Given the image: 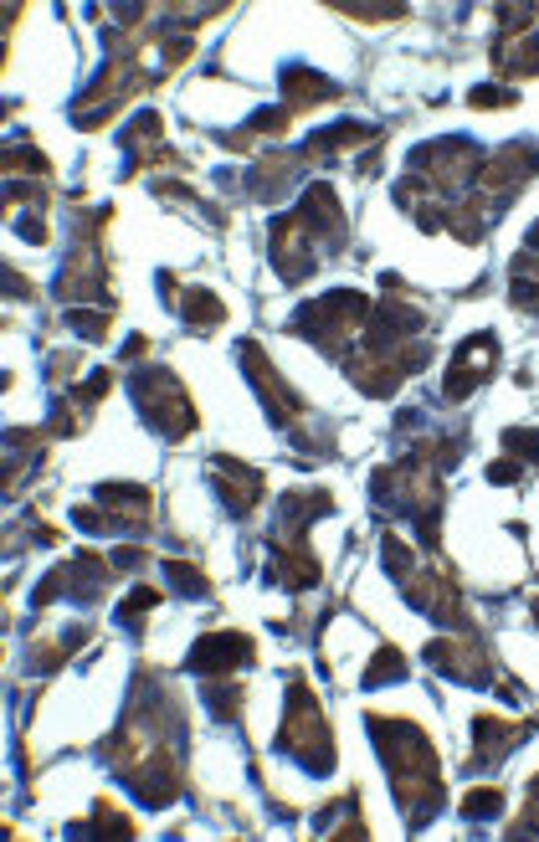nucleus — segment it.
<instances>
[{"instance_id": "f257e3e1", "label": "nucleus", "mask_w": 539, "mask_h": 842, "mask_svg": "<svg viewBox=\"0 0 539 842\" xmlns=\"http://www.w3.org/2000/svg\"><path fill=\"white\" fill-rule=\"evenodd\" d=\"M371 740L380 745V760L390 771V786L401 796L406 822H417V796H422L426 817L442 807V781H437V756L417 725L406 720H371Z\"/></svg>"}, {"instance_id": "f03ea898", "label": "nucleus", "mask_w": 539, "mask_h": 842, "mask_svg": "<svg viewBox=\"0 0 539 842\" xmlns=\"http://www.w3.org/2000/svg\"><path fill=\"white\" fill-rule=\"evenodd\" d=\"M283 750L293 760H304L314 775L335 771V740H329V725H324V709L314 704L308 683H293L288 693V720H283Z\"/></svg>"}, {"instance_id": "7ed1b4c3", "label": "nucleus", "mask_w": 539, "mask_h": 842, "mask_svg": "<svg viewBox=\"0 0 539 842\" xmlns=\"http://www.w3.org/2000/svg\"><path fill=\"white\" fill-rule=\"evenodd\" d=\"M134 401H139V411L165 432V437H186L190 426H196V411H190V401H186V390H180V381L169 371H144L134 381Z\"/></svg>"}, {"instance_id": "20e7f679", "label": "nucleus", "mask_w": 539, "mask_h": 842, "mask_svg": "<svg viewBox=\"0 0 539 842\" xmlns=\"http://www.w3.org/2000/svg\"><path fill=\"white\" fill-rule=\"evenodd\" d=\"M253 657V638H242V632H206L196 647H190L186 668L190 674H232Z\"/></svg>"}, {"instance_id": "39448f33", "label": "nucleus", "mask_w": 539, "mask_h": 842, "mask_svg": "<svg viewBox=\"0 0 539 842\" xmlns=\"http://www.w3.org/2000/svg\"><path fill=\"white\" fill-rule=\"evenodd\" d=\"M242 365H247V375H253V386H257V396H262V406H268V417L283 426V421L298 411V396L283 386V375L272 371L268 354L257 350V344H247V350H242Z\"/></svg>"}, {"instance_id": "423d86ee", "label": "nucleus", "mask_w": 539, "mask_h": 842, "mask_svg": "<svg viewBox=\"0 0 539 842\" xmlns=\"http://www.w3.org/2000/svg\"><path fill=\"white\" fill-rule=\"evenodd\" d=\"M493 365H499V344L489 335H472L453 360V375H447V396H468L478 381H489Z\"/></svg>"}, {"instance_id": "0eeeda50", "label": "nucleus", "mask_w": 539, "mask_h": 842, "mask_svg": "<svg viewBox=\"0 0 539 842\" xmlns=\"http://www.w3.org/2000/svg\"><path fill=\"white\" fill-rule=\"evenodd\" d=\"M211 478H216L221 504L232 508V514H247L257 504V493H262V472L242 468L236 457H211Z\"/></svg>"}, {"instance_id": "6e6552de", "label": "nucleus", "mask_w": 539, "mask_h": 842, "mask_svg": "<svg viewBox=\"0 0 539 842\" xmlns=\"http://www.w3.org/2000/svg\"><path fill=\"white\" fill-rule=\"evenodd\" d=\"M98 499H114V508H134V514H150V493H144V489H129V483H103ZM78 524H83V529H114V519H108V514H98V508H78ZM118 529H124V514H118Z\"/></svg>"}, {"instance_id": "1a4fd4ad", "label": "nucleus", "mask_w": 539, "mask_h": 842, "mask_svg": "<svg viewBox=\"0 0 539 842\" xmlns=\"http://www.w3.org/2000/svg\"><path fill=\"white\" fill-rule=\"evenodd\" d=\"M478 756H472V771L478 765H493V760H504L508 756V745L519 740L524 729H508V725H499V714H478Z\"/></svg>"}, {"instance_id": "9d476101", "label": "nucleus", "mask_w": 539, "mask_h": 842, "mask_svg": "<svg viewBox=\"0 0 539 842\" xmlns=\"http://www.w3.org/2000/svg\"><path fill=\"white\" fill-rule=\"evenodd\" d=\"M283 87H288V103H293V108H308V103L339 98V87L329 83L324 72H308V68H288V72H283Z\"/></svg>"}, {"instance_id": "9b49d317", "label": "nucleus", "mask_w": 539, "mask_h": 842, "mask_svg": "<svg viewBox=\"0 0 539 842\" xmlns=\"http://www.w3.org/2000/svg\"><path fill=\"white\" fill-rule=\"evenodd\" d=\"M180 308H186V319L196 324V329H211V324H221V319H226V308H221L216 299L206 293V288H196V293H186V299H180Z\"/></svg>"}, {"instance_id": "f8f14e48", "label": "nucleus", "mask_w": 539, "mask_h": 842, "mask_svg": "<svg viewBox=\"0 0 539 842\" xmlns=\"http://www.w3.org/2000/svg\"><path fill=\"white\" fill-rule=\"evenodd\" d=\"M165 575H169V586L186 590V596H206V586H211V581H206V575L196 571V565H180V560H169Z\"/></svg>"}, {"instance_id": "ddd939ff", "label": "nucleus", "mask_w": 539, "mask_h": 842, "mask_svg": "<svg viewBox=\"0 0 539 842\" xmlns=\"http://www.w3.org/2000/svg\"><path fill=\"white\" fill-rule=\"evenodd\" d=\"M499 811H504V792H493V786H478L462 802V817H499Z\"/></svg>"}, {"instance_id": "4468645a", "label": "nucleus", "mask_w": 539, "mask_h": 842, "mask_svg": "<svg viewBox=\"0 0 539 842\" xmlns=\"http://www.w3.org/2000/svg\"><path fill=\"white\" fill-rule=\"evenodd\" d=\"M206 704L216 709L221 720H232L236 704H242V683H216V689H206Z\"/></svg>"}, {"instance_id": "2eb2a0df", "label": "nucleus", "mask_w": 539, "mask_h": 842, "mask_svg": "<svg viewBox=\"0 0 539 842\" xmlns=\"http://www.w3.org/2000/svg\"><path fill=\"white\" fill-rule=\"evenodd\" d=\"M335 11H344V16H360V21H396L406 5H354V0H339Z\"/></svg>"}, {"instance_id": "dca6fc26", "label": "nucleus", "mask_w": 539, "mask_h": 842, "mask_svg": "<svg viewBox=\"0 0 539 842\" xmlns=\"http://www.w3.org/2000/svg\"><path fill=\"white\" fill-rule=\"evenodd\" d=\"M504 442H508V453H524V457H535L539 463V432L535 426H508Z\"/></svg>"}, {"instance_id": "f3484780", "label": "nucleus", "mask_w": 539, "mask_h": 842, "mask_svg": "<svg viewBox=\"0 0 539 842\" xmlns=\"http://www.w3.org/2000/svg\"><path fill=\"white\" fill-rule=\"evenodd\" d=\"M406 657L396 653V647H386V653H380V663H371V678H365V683H390V678H401L406 668H401Z\"/></svg>"}, {"instance_id": "a211bd4d", "label": "nucleus", "mask_w": 539, "mask_h": 842, "mask_svg": "<svg viewBox=\"0 0 539 842\" xmlns=\"http://www.w3.org/2000/svg\"><path fill=\"white\" fill-rule=\"evenodd\" d=\"M493 103H499V108H514V93H508V87H493V83H483V87H472V108H493Z\"/></svg>"}, {"instance_id": "6ab92c4d", "label": "nucleus", "mask_w": 539, "mask_h": 842, "mask_svg": "<svg viewBox=\"0 0 539 842\" xmlns=\"http://www.w3.org/2000/svg\"><path fill=\"white\" fill-rule=\"evenodd\" d=\"M150 607H160V590H134V596H129V601H124V607H118V622H134L139 611H150Z\"/></svg>"}, {"instance_id": "aec40b11", "label": "nucleus", "mask_w": 539, "mask_h": 842, "mask_svg": "<svg viewBox=\"0 0 539 842\" xmlns=\"http://www.w3.org/2000/svg\"><path fill=\"white\" fill-rule=\"evenodd\" d=\"M535 617H539V601H535Z\"/></svg>"}]
</instances>
